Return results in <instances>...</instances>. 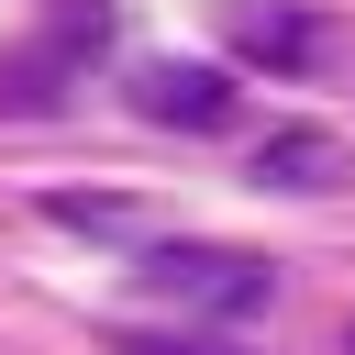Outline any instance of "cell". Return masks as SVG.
Instances as JSON below:
<instances>
[{
    "label": "cell",
    "instance_id": "1",
    "mask_svg": "<svg viewBox=\"0 0 355 355\" xmlns=\"http://www.w3.org/2000/svg\"><path fill=\"white\" fill-rule=\"evenodd\" d=\"M133 288L166 300V311H200V322H255L277 300V266L255 244H189V233H166V244H133Z\"/></svg>",
    "mask_w": 355,
    "mask_h": 355
},
{
    "label": "cell",
    "instance_id": "2",
    "mask_svg": "<svg viewBox=\"0 0 355 355\" xmlns=\"http://www.w3.org/2000/svg\"><path fill=\"white\" fill-rule=\"evenodd\" d=\"M222 44L266 78H322L344 55V22L322 0H222Z\"/></svg>",
    "mask_w": 355,
    "mask_h": 355
},
{
    "label": "cell",
    "instance_id": "3",
    "mask_svg": "<svg viewBox=\"0 0 355 355\" xmlns=\"http://www.w3.org/2000/svg\"><path fill=\"white\" fill-rule=\"evenodd\" d=\"M133 111L166 122V133H222V122L244 111V89H233L222 67H200V55H144V67H133Z\"/></svg>",
    "mask_w": 355,
    "mask_h": 355
},
{
    "label": "cell",
    "instance_id": "4",
    "mask_svg": "<svg viewBox=\"0 0 355 355\" xmlns=\"http://www.w3.org/2000/svg\"><path fill=\"white\" fill-rule=\"evenodd\" d=\"M344 178H355V155H344L322 122H288V133H266V144H255V189L311 200V189H344Z\"/></svg>",
    "mask_w": 355,
    "mask_h": 355
},
{
    "label": "cell",
    "instance_id": "5",
    "mask_svg": "<svg viewBox=\"0 0 355 355\" xmlns=\"http://www.w3.org/2000/svg\"><path fill=\"white\" fill-rule=\"evenodd\" d=\"M67 78H78V55H67V44L0 55V111H11V122H33V111H67Z\"/></svg>",
    "mask_w": 355,
    "mask_h": 355
},
{
    "label": "cell",
    "instance_id": "6",
    "mask_svg": "<svg viewBox=\"0 0 355 355\" xmlns=\"http://www.w3.org/2000/svg\"><path fill=\"white\" fill-rule=\"evenodd\" d=\"M44 44L100 55V44H111V0H55V11H44Z\"/></svg>",
    "mask_w": 355,
    "mask_h": 355
},
{
    "label": "cell",
    "instance_id": "7",
    "mask_svg": "<svg viewBox=\"0 0 355 355\" xmlns=\"http://www.w3.org/2000/svg\"><path fill=\"white\" fill-rule=\"evenodd\" d=\"M111 355H244L233 333H111Z\"/></svg>",
    "mask_w": 355,
    "mask_h": 355
},
{
    "label": "cell",
    "instance_id": "8",
    "mask_svg": "<svg viewBox=\"0 0 355 355\" xmlns=\"http://www.w3.org/2000/svg\"><path fill=\"white\" fill-rule=\"evenodd\" d=\"M55 222H78V233H144V211L133 200H44Z\"/></svg>",
    "mask_w": 355,
    "mask_h": 355
},
{
    "label": "cell",
    "instance_id": "9",
    "mask_svg": "<svg viewBox=\"0 0 355 355\" xmlns=\"http://www.w3.org/2000/svg\"><path fill=\"white\" fill-rule=\"evenodd\" d=\"M344 344H355V333H344Z\"/></svg>",
    "mask_w": 355,
    "mask_h": 355
}]
</instances>
